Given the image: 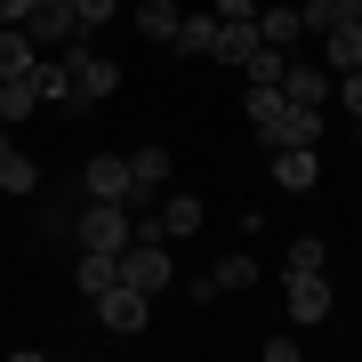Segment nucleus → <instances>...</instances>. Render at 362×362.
I'll return each mask as SVG.
<instances>
[{"instance_id":"obj_1","label":"nucleus","mask_w":362,"mask_h":362,"mask_svg":"<svg viewBox=\"0 0 362 362\" xmlns=\"http://www.w3.org/2000/svg\"><path fill=\"white\" fill-rule=\"evenodd\" d=\"M73 242L81 250H105V258H121V250L137 242V218H129V202H81V218H73Z\"/></svg>"},{"instance_id":"obj_2","label":"nucleus","mask_w":362,"mask_h":362,"mask_svg":"<svg viewBox=\"0 0 362 362\" xmlns=\"http://www.w3.org/2000/svg\"><path fill=\"white\" fill-rule=\"evenodd\" d=\"M65 73H73V97L81 105H105V97L121 89V65L97 57V49H81V40H65Z\"/></svg>"},{"instance_id":"obj_3","label":"nucleus","mask_w":362,"mask_h":362,"mask_svg":"<svg viewBox=\"0 0 362 362\" xmlns=\"http://www.w3.org/2000/svg\"><path fill=\"white\" fill-rule=\"evenodd\" d=\"M25 33H33V49H65V40H81V0H33V8H25Z\"/></svg>"},{"instance_id":"obj_4","label":"nucleus","mask_w":362,"mask_h":362,"mask_svg":"<svg viewBox=\"0 0 362 362\" xmlns=\"http://www.w3.org/2000/svg\"><path fill=\"white\" fill-rule=\"evenodd\" d=\"M121 282L145 290V298H161L169 290V242H129L121 250Z\"/></svg>"},{"instance_id":"obj_5","label":"nucleus","mask_w":362,"mask_h":362,"mask_svg":"<svg viewBox=\"0 0 362 362\" xmlns=\"http://www.w3.org/2000/svg\"><path fill=\"white\" fill-rule=\"evenodd\" d=\"M81 194H97V202H137V169H129V153H97L89 169H81Z\"/></svg>"},{"instance_id":"obj_6","label":"nucleus","mask_w":362,"mask_h":362,"mask_svg":"<svg viewBox=\"0 0 362 362\" xmlns=\"http://www.w3.org/2000/svg\"><path fill=\"white\" fill-rule=\"evenodd\" d=\"M145 314H153V298L129 290V282H113V290L97 298V322H105V330H121V338H137V330H145Z\"/></svg>"},{"instance_id":"obj_7","label":"nucleus","mask_w":362,"mask_h":362,"mask_svg":"<svg viewBox=\"0 0 362 362\" xmlns=\"http://www.w3.org/2000/svg\"><path fill=\"white\" fill-rule=\"evenodd\" d=\"M282 121H290V89L282 81H250V129L266 145H282Z\"/></svg>"},{"instance_id":"obj_8","label":"nucleus","mask_w":362,"mask_h":362,"mask_svg":"<svg viewBox=\"0 0 362 362\" xmlns=\"http://www.w3.org/2000/svg\"><path fill=\"white\" fill-rule=\"evenodd\" d=\"M274 185H282V194H314V185H322L314 145H274Z\"/></svg>"},{"instance_id":"obj_9","label":"nucleus","mask_w":362,"mask_h":362,"mask_svg":"<svg viewBox=\"0 0 362 362\" xmlns=\"http://www.w3.org/2000/svg\"><path fill=\"white\" fill-rule=\"evenodd\" d=\"M282 89H290V105H330V97H338V73H330V65H298V57H290Z\"/></svg>"},{"instance_id":"obj_10","label":"nucleus","mask_w":362,"mask_h":362,"mask_svg":"<svg viewBox=\"0 0 362 362\" xmlns=\"http://www.w3.org/2000/svg\"><path fill=\"white\" fill-rule=\"evenodd\" d=\"M129 169H137V202H129V209H153V194L169 185V145H137Z\"/></svg>"},{"instance_id":"obj_11","label":"nucleus","mask_w":362,"mask_h":362,"mask_svg":"<svg viewBox=\"0 0 362 362\" xmlns=\"http://www.w3.org/2000/svg\"><path fill=\"white\" fill-rule=\"evenodd\" d=\"M0 194H40V169H33V153L25 145H8V129H0Z\"/></svg>"},{"instance_id":"obj_12","label":"nucleus","mask_w":362,"mask_h":362,"mask_svg":"<svg viewBox=\"0 0 362 362\" xmlns=\"http://www.w3.org/2000/svg\"><path fill=\"white\" fill-rule=\"evenodd\" d=\"M330 314V282H322V266L314 274H290V322H322Z\"/></svg>"},{"instance_id":"obj_13","label":"nucleus","mask_w":362,"mask_h":362,"mask_svg":"<svg viewBox=\"0 0 362 362\" xmlns=\"http://www.w3.org/2000/svg\"><path fill=\"white\" fill-rule=\"evenodd\" d=\"M258 49H266L258 16H226V25H218V57H226V65H250Z\"/></svg>"},{"instance_id":"obj_14","label":"nucleus","mask_w":362,"mask_h":362,"mask_svg":"<svg viewBox=\"0 0 362 362\" xmlns=\"http://www.w3.org/2000/svg\"><path fill=\"white\" fill-rule=\"evenodd\" d=\"M177 25H185L177 0H145V8H137V33L153 40V49H177Z\"/></svg>"},{"instance_id":"obj_15","label":"nucleus","mask_w":362,"mask_h":362,"mask_svg":"<svg viewBox=\"0 0 362 362\" xmlns=\"http://www.w3.org/2000/svg\"><path fill=\"white\" fill-rule=\"evenodd\" d=\"M40 113V81H33V65L16 73V81H0V129H8V121H33Z\"/></svg>"},{"instance_id":"obj_16","label":"nucleus","mask_w":362,"mask_h":362,"mask_svg":"<svg viewBox=\"0 0 362 362\" xmlns=\"http://www.w3.org/2000/svg\"><path fill=\"white\" fill-rule=\"evenodd\" d=\"M73 282H81V298H89V306H97V298H105V290L121 282V258H105V250H81V266H73Z\"/></svg>"},{"instance_id":"obj_17","label":"nucleus","mask_w":362,"mask_h":362,"mask_svg":"<svg viewBox=\"0 0 362 362\" xmlns=\"http://www.w3.org/2000/svg\"><path fill=\"white\" fill-rule=\"evenodd\" d=\"M322 65H330V73H354V65H362V25H330V33H322Z\"/></svg>"},{"instance_id":"obj_18","label":"nucleus","mask_w":362,"mask_h":362,"mask_svg":"<svg viewBox=\"0 0 362 362\" xmlns=\"http://www.w3.org/2000/svg\"><path fill=\"white\" fill-rule=\"evenodd\" d=\"M33 57H40V49H33V33H25V25H0V81H16Z\"/></svg>"},{"instance_id":"obj_19","label":"nucleus","mask_w":362,"mask_h":362,"mask_svg":"<svg viewBox=\"0 0 362 362\" xmlns=\"http://www.w3.org/2000/svg\"><path fill=\"white\" fill-rule=\"evenodd\" d=\"M218 25L226 16H185L177 25V57H218Z\"/></svg>"},{"instance_id":"obj_20","label":"nucleus","mask_w":362,"mask_h":362,"mask_svg":"<svg viewBox=\"0 0 362 362\" xmlns=\"http://www.w3.org/2000/svg\"><path fill=\"white\" fill-rule=\"evenodd\" d=\"M258 33L274 40V49H298V33H306V16H298V8H258Z\"/></svg>"},{"instance_id":"obj_21","label":"nucleus","mask_w":362,"mask_h":362,"mask_svg":"<svg viewBox=\"0 0 362 362\" xmlns=\"http://www.w3.org/2000/svg\"><path fill=\"white\" fill-rule=\"evenodd\" d=\"M282 145H322V105H290V121H282Z\"/></svg>"},{"instance_id":"obj_22","label":"nucleus","mask_w":362,"mask_h":362,"mask_svg":"<svg viewBox=\"0 0 362 362\" xmlns=\"http://www.w3.org/2000/svg\"><path fill=\"white\" fill-rule=\"evenodd\" d=\"M242 73H250V81H282V73H290V49H274V40H266V49H258V57H250V65H242Z\"/></svg>"},{"instance_id":"obj_23","label":"nucleus","mask_w":362,"mask_h":362,"mask_svg":"<svg viewBox=\"0 0 362 362\" xmlns=\"http://www.w3.org/2000/svg\"><path fill=\"white\" fill-rule=\"evenodd\" d=\"M250 282H258V266H250L242 250H233V258H218V290H250Z\"/></svg>"},{"instance_id":"obj_24","label":"nucleus","mask_w":362,"mask_h":362,"mask_svg":"<svg viewBox=\"0 0 362 362\" xmlns=\"http://www.w3.org/2000/svg\"><path fill=\"white\" fill-rule=\"evenodd\" d=\"M314 266H322V242H314V233H298V242H290V274H314Z\"/></svg>"},{"instance_id":"obj_25","label":"nucleus","mask_w":362,"mask_h":362,"mask_svg":"<svg viewBox=\"0 0 362 362\" xmlns=\"http://www.w3.org/2000/svg\"><path fill=\"white\" fill-rule=\"evenodd\" d=\"M338 105H346V113L362 121V65H354V73H338Z\"/></svg>"},{"instance_id":"obj_26","label":"nucleus","mask_w":362,"mask_h":362,"mask_svg":"<svg viewBox=\"0 0 362 362\" xmlns=\"http://www.w3.org/2000/svg\"><path fill=\"white\" fill-rule=\"evenodd\" d=\"M298 16H306V33H330L338 16H330V0H298Z\"/></svg>"},{"instance_id":"obj_27","label":"nucleus","mask_w":362,"mask_h":362,"mask_svg":"<svg viewBox=\"0 0 362 362\" xmlns=\"http://www.w3.org/2000/svg\"><path fill=\"white\" fill-rule=\"evenodd\" d=\"M105 16H121V0H81V33H97Z\"/></svg>"},{"instance_id":"obj_28","label":"nucleus","mask_w":362,"mask_h":362,"mask_svg":"<svg viewBox=\"0 0 362 362\" xmlns=\"http://www.w3.org/2000/svg\"><path fill=\"white\" fill-rule=\"evenodd\" d=\"M330 16L338 25H362V0H330Z\"/></svg>"},{"instance_id":"obj_29","label":"nucleus","mask_w":362,"mask_h":362,"mask_svg":"<svg viewBox=\"0 0 362 362\" xmlns=\"http://www.w3.org/2000/svg\"><path fill=\"white\" fill-rule=\"evenodd\" d=\"M25 8L33 0H0V25H25Z\"/></svg>"},{"instance_id":"obj_30","label":"nucleus","mask_w":362,"mask_h":362,"mask_svg":"<svg viewBox=\"0 0 362 362\" xmlns=\"http://www.w3.org/2000/svg\"><path fill=\"white\" fill-rule=\"evenodd\" d=\"M218 16H258V0H218Z\"/></svg>"},{"instance_id":"obj_31","label":"nucleus","mask_w":362,"mask_h":362,"mask_svg":"<svg viewBox=\"0 0 362 362\" xmlns=\"http://www.w3.org/2000/svg\"><path fill=\"white\" fill-rule=\"evenodd\" d=\"M0 209H8V194H0Z\"/></svg>"}]
</instances>
